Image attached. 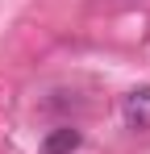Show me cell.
I'll use <instances>...</instances> for the list:
<instances>
[{
  "mask_svg": "<svg viewBox=\"0 0 150 154\" xmlns=\"http://www.w3.org/2000/svg\"><path fill=\"white\" fill-rule=\"evenodd\" d=\"M79 129H71V125H58V129H50L46 133V142H42V154H75L79 150Z\"/></svg>",
  "mask_w": 150,
  "mask_h": 154,
  "instance_id": "1",
  "label": "cell"
}]
</instances>
